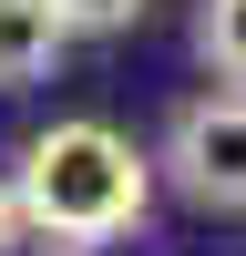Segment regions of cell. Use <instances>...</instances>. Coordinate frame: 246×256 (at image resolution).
<instances>
[{"label":"cell","mask_w":246,"mask_h":256,"mask_svg":"<svg viewBox=\"0 0 246 256\" xmlns=\"http://www.w3.org/2000/svg\"><path fill=\"white\" fill-rule=\"evenodd\" d=\"M52 256H113V246H102V236H62Z\"/></svg>","instance_id":"obj_7"},{"label":"cell","mask_w":246,"mask_h":256,"mask_svg":"<svg viewBox=\"0 0 246 256\" xmlns=\"http://www.w3.org/2000/svg\"><path fill=\"white\" fill-rule=\"evenodd\" d=\"M20 226H41V236H134L144 205H154V154H134V144L113 134V123H52V134L20 144Z\"/></svg>","instance_id":"obj_1"},{"label":"cell","mask_w":246,"mask_h":256,"mask_svg":"<svg viewBox=\"0 0 246 256\" xmlns=\"http://www.w3.org/2000/svg\"><path fill=\"white\" fill-rule=\"evenodd\" d=\"M144 10H154V0H62V20H72V31H134Z\"/></svg>","instance_id":"obj_5"},{"label":"cell","mask_w":246,"mask_h":256,"mask_svg":"<svg viewBox=\"0 0 246 256\" xmlns=\"http://www.w3.org/2000/svg\"><path fill=\"white\" fill-rule=\"evenodd\" d=\"M62 41H72L62 0H0V92H31V82H52Z\"/></svg>","instance_id":"obj_3"},{"label":"cell","mask_w":246,"mask_h":256,"mask_svg":"<svg viewBox=\"0 0 246 256\" xmlns=\"http://www.w3.org/2000/svg\"><path fill=\"white\" fill-rule=\"evenodd\" d=\"M195 52L216 62L226 82H246V0H205L195 10Z\"/></svg>","instance_id":"obj_4"},{"label":"cell","mask_w":246,"mask_h":256,"mask_svg":"<svg viewBox=\"0 0 246 256\" xmlns=\"http://www.w3.org/2000/svg\"><path fill=\"white\" fill-rule=\"evenodd\" d=\"M10 236H20V195L0 184V246H10Z\"/></svg>","instance_id":"obj_6"},{"label":"cell","mask_w":246,"mask_h":256,"mask_svg":"<svg viewBox=\"0 0 246 256\" xmlns=\"http://www.w3.org/2000/svg\"><path fill=\"white\" fill-rule=\"evenodd\" d=\"M164 164H174L184 205H205V216H246V82L184 102L174 134H164Z\"/></svg>","instance_id":"obj_2"}]
</instances>
